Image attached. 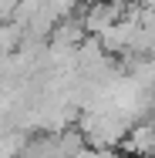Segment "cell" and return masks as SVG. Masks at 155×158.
<instances>
[{"label": "cell", "mask_w": 155, "mask_h": 158, "mask_svg": "<svg viewBox=\"0 0 155 158\" xmlns=\"http://www.w3.org/2000/svg\"><path fill=\"white\" fill-rule=\"evenodd\" d=\"M122 148H125V152H138V155L155 152V121H152V125H145V121H142V125L128 128V135H125Z\"/></svg>", "instance_id": "6da1fadb"}, {"label": "cell", "mask_w": 155, "mask_h": 158, "mask_svg": "<svg viewBox=\"0 0 155 158\" xmlns=\"http://www.w3.org/2000/svg\"><path fill=\"white\" fill-rule=\"evenodd\" d=\"M24 148H27V131H14V128H3L0 131V155L24 152Z\"/></svg>", "instance_id": "7a4b0ae2"}]
</instances>
